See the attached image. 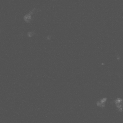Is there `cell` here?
Masks as SVG:
<instances>
[{"label":"cell","mask_w":123,"mask_h":123,"mask_svg":"<svg viewBox=\"0 0 123 123\" xmlns=\"http://www.w3.org/2000/svg\"><path fill=\"white\" fill-rule=\"evenodd\" d=\"M111 103L114 104L117 110L119 112H123V99L121 98H117L111 102Z\"/></svg>","instance_id":"6da1fadb"},{"label":"cell","mask_w":123,"mask_h":123,"mask_svg":"<svg viewBox=\"0 0 123 123\" xmlns=\"http://www.w3.org/2000/svg\"><path fill=\"white\" fill-rule=\"evenodd\" d=\"M106 101H107V98H102L97 102V105L98 106L100 107L101 108H104L105 107Z\"/></svg>","instance_id":"7a4b0ae2"}]
</instances>
